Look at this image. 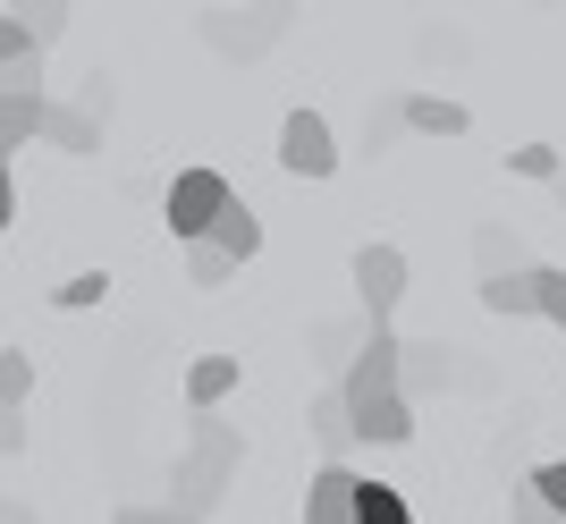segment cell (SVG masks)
<instances>
[{
	"label": "cell",
	"instance_id": "cell-13",
	"mask_svg": "<svg viewBox=\"0 0 566 524\" xmlns=\"http://www.w3.org/2000/svg\"><path fill=\"white\" fill-rule=\"evenodd\" d=\"M355 524H415L398 482H355Z\"/></svg>",
	"mask_w": 566,
	"mask_h": 524
},
{
	"label": "cell",
	"instance_id": "cell-26",
	"mask_svg": "<svg viewBox=\"0 0 566 524\" xmlns=\"http://www.w3.org/2000/svg\"><path fill=\"white\" fill-rule=\"evenodd\" d=\"M507 169H516V178H558V144H516Z\"/></svg>",
	"mask_w": 566,
	"mask_h": 524
},
{
	"label": "cell",
	"instance_id": "cell-17",
	"mask_svg": "<svg viewBox=\"0 0 566 524\" xmlns=\"http://www.w3.org/2000/svg\"><path fill=\"white\" fill-rule=\"evenodd\" d=\"M25 398H34V356L0 347V415H25Z\"/></svg>",
	"mask_w": 566,
	"mask_h": 524
},
{
	"label": "cell",
	"instance_id": "cell-30",
	"mask_svg": "<svg viewBox=\"0 0 566 524\" xmlns=\"http://www.w3.org/2000/svg\"><path fill=\"white\" fill-rule=\"evenodd\" d=\"M507 524H558V516H549V507H542V500H533V491L516 482V491H507Z\"/></svg>",
	"mask_w": 566,
	"mask_h": 524
},
{
	"label": "cell",
	"instance_id": "cell-33",
	"mask_svg": "<svg viewBox=\"0 0 566 524\" xmlns=\"http://www.w3.org/2000/svg\"><path fill=\"white\" fill-rule=\"evenodd\" d=\"M18 220V178H9V161H0V229Z\"/></svg>",
	"mask_w": 566,
	"mask_h": 524
},
{
	"label": "cell",
	"instance_id": "cell-10",
	"mask_svg": "<svg viewBox=\"0 0 566 524\" xmlns=\"http://www.w3.org/2000/svg\"><path fill=\"white\" fill-rule=\"evenodd\" d=\"M482 313H499V322H533V313H542V296H533V271L482 280Z\"/></svg>",
	"mask_w": 566,
	"mask_h": 524
},
{
	"label": "cell",
	"instance_id": "cell-22",
	"mask_svg": "<svg viewBox=\"0 0 566 524\" xmlns=\"http://www.w3.org/2000/svg\"><path fill=\"white\" fill-rule=\"evenodd\" d=\"M524 491H533V500L566 524V457H558V465H533V474H524Z\"/></svg>",
	"mask_w": 566,
	"mask_h": 524
},
{
	"label": "cell",
	"instance_id": "cell-6",
	"mask_svg": "<svg viewBox=\"0 0 566 524\" xmlns=\"http://www.w3.org/2000/svg\"><path fill=\"white\" fill-rule=\"evenodd\" d=\"M457 381H465L457 347H440V338H398V389H406V406L440 398V389H457Z\"/></svg>",
	"mask_w": 566,
	"mask_h": 524
},
{
	"label": "cell",
	"instance_id": "cell-23",
	"mask_svg": "<svg viewBox=\"0 0 566 524\" xmlns=\"http://www.w3.org/2000/svg\"><path fill=\"white\" fill-rule=\"evenodd\" d=\"M187 280L195 287H220V280H237V262L220 254V245H187Z\"/></svg>",
	"mask_w": 566,
	"mask_h": 524
},
{
	"label": "cell",
	"instance_id": "cell-20",
	"mask_svg": "<svg viewBox=\"0 0 566 524\" xmlns=\"http://www.w3.org/2000/svg\"><path fill=\"white\" fill-rule=\"evenodd\" d=\"M364 338H373L364 322H322V331H313V356H322V364H355Z\"/></svg>",
	"mask_w": 566,
	"mask_h": 524
},
{
	"label": "cell",
	"instance_id": "cell-24",
	"mask_svg": "<svg viewBox=\"0 0 566 524\" xmlns=\"http://www.w3.org/2000/svg\"><path fill=\"white\" fill-rule=\"evenodd\" d=\"M533 296H542V322H558V331H566V271L533 262Z\"/></svg>",
	"mask_w": 566,
	"mask_h": 524
},
{
	"label": "cell",
	"instance_id": "cell-5",
	"mask_svg": "<svg viewBox=\"0 0 566 524\" xmlns=\"http://www.w3.org/2000/svg\"><path fill=\"white\" fill-rule=\"evenodd\" d=\"M280 169L287 178H338V136L322 111H287L280 119Z\"/></svg>",
	"mask_w": 566,
	"mask_h": 524
},
{
	"label": "cell",
	"instance_id": "cell-12",
	"mask_svg": "<svg viewBox=\"0 0 566 524\" xmlns=\"http://www.w3.org/2000/svg\"><path fill=\"white\" fill-rule=\"evenodd\" d=\"M406 127H423V136H465V102H449V94H406Z\"/></svg>",
	"mask_w": 566,
	"mask_h": 524
},
{
	"label": "cell",
	"instance_id": "cell-25",
	"mask_svg": "<svg viewBox=\"0 0 566 524\" xmlns=\"http://www.w3.org/2000/svg\"><path fill=\"white\" fill-rule=\"evenodd\" d=\"M69 18H76V9H18V25L34 34V51H51V43H60V34H69Z\"/></svg>",
	"mask_w": 566,
	"mask_h": 524
},
{
	"label": "cell",
	"instance_id": "cell-9",
	"mask_svg": "<svg viewBox=\"0 0 566 524\" xmlns=\"http://www.w3.org/2000/svg\"><path fill=\"white\" fill-rule=\"evenodd\" d=\"M229 389H237V356H195L187 364V406H195V415H212Z\"/></svg>",
	"mask_w": 566,
	"mask_h": 524
},
{
	"label": "cell",
	"instance_id": "cell-7",
	"mask_svg": "<svg viewBox=\"0 0 566 524\" xmlns=\"http://www.w3.org/2000/svg\"><path fill=\"white\" fill-rule=\"evenodd\" d=\"M355 465H322V474L305 482V524H355Z\"/></svg>",
	"mask_w": 566,
	"mask_h": 524
},
{
	"label": "cell",
	"instance_id": "cell-27",
	"mask_svg": "<svg viewBox=\"0 0 566 524\" xmlns=\"http://www.w3.org/2000/svg\"><path fill=\"white\" fill-rule=\"evenodd\" d=\"M111 102H118V94H111V76H102V69L85 76V85H76V111H85V119H94V127L111 119Z\"/></svg>",
	"mask_w": 566,
	"mask_h": 524
},
{
	"label": "cell",
	"instance_id": "cell-3",
	"mask_svg": "<svg viewBox=\"0 0 566 524\" xmlns=\"http://www.w3.org/2000/svg\"><path fill=\"white\" fill-rule=\"evenodd\" d=\"M237 203V187L220 178V169H178L169 178V238H187V245H203L212 238V220Z\"/></svg>",
	"mask_w": 566,
	"mask_h": 524
},
{
	"label": "cell",
	"instance_id": "cell-1",
	"mask_svg": "<svg viewBox=\"0 0 566 524\" xmlns=\"http://www.w3.org/2000/svg\"><path fill=\"white\" fill-rule=\"evenodd\" d=\"M338 406H347V431L373 440V449L415 440V406H406V389H398V331H373L355 347L347 381H338Z\"/></svg>",
	"mask_w": 566,
	"mask_h": 524
},
{
	"label": "cell",
	"instance_id": "cell-29",
	"mask_svg": "<svg viewBox=\"0 0 566 524\" xmlns=\"http://www.w3.org/2000/svg\"><path fill=\"white\" fill-rule=\"evenodd\" d=\"M0 94H25V102H43V60H18V69H0Z\"/></svg>",
	"mask_w": 566,
	"mask_h": 524
},
{
	"label": "cell",
	"instance_id": "cell-28",
	"mask_svg": "<svg viewBox=\"0 0 566 524\" xmlns=\"http://www.w3.org/2000/svg\"><path fill=\"white\" fill-rule=\"evenodd\" d=\"M18 60H43V51H34V34L18 18H0V69H18Z\"/></svg>",
	"mask_w": 566,
	"mask_h": 524
},
{
	"label": "cell",
	"instance_id": "cell-14",
	"mask_svg": "<svg viewBox=\"0 0 566 524\" xmlns=\"http://www.w3.org/2000/svg\"><path fill=\"white\" fill-rule=\"evenodd\" d=\"M34 127H43V102H25V94H0V161H9L18 144H34Z\"/></svg>",
	"mask_w": 566,
	"mask_h": 524
},
{
	"label": "cell",
	"instance_id": "cell-32",
	"mask_svg": "<svg viewBox=\"0 0 566 524\" xmlns=\"http://www.w3.org/2000/svg\"><path fill=\"white\" fill-rule=\"evenodd\" d=\"M25 449V415H0V457H18Z\"/></svg>",
	"mask_w": 566,
	"mask_h": 524
},
{
	"label": "cell",
	"instance_id": "cell-18",
	"mask_svg": "<svg viewBox=\"0 0 566 524\" xmlns=\"http://www.w3.org/2000/svg\"><path fill=\"white\" fill-rule=\"evenodd\" d=\"M203 34H212L220 51H262L280 43V18H254V25H229V18H203Z\"/></svg>",
	"mask_w": 566,
	"mask_h": 524
},
{
	"label": "cell",
	"instance_id": "cell-15",
	"mask_svg": "<svg viewBox=\"0 0 566 524\" xmlns=\"http://www.w3.org/2000/svg\"><path fill=\"white\" fill-rule=\"evenodd\" d=\"M473 262H482V280H507V271H524L516 262V229H473Z\"/></svg>",
	"mask_w": 566,
	"mask_h": 524
},
{
	"label": "cell",
	"instance_id": "cell-8",
	"mask_svg": "<svg viewBox=\"0 0 566 524\" xmlns=\"http://www.w3.org/2000/svg\"><path fill=\"white\" fill-rule=\"evenodd\" d=\"M34 136H51L60 153H76V161H85V153H102V127L85 119L76 102H43V127H34Z\"/></svg>",
	"mask_w": 566,
	"mask_h": 524
},
{
	"label": "cell",
	"instance_id": "cell-34",
	"mask_svg": "<svg viewBox=\"0 0 566 524\" xmlns=\"http://www.w3.org/2000/svg\"><path fill=\"white\" fill-rule=\"evenodd\" d=\"M0 524H34V507H25V500H0Z\"/></svg>",
	"mask_w": 566,
	"mask_h": 524
},
{
	"label": "cell",
	"instance_id": "cell-21",
	"mask_svg": "<svg viewBox=\"0 0 566 524\" xmlns=\"http://www.w3.org/2000/svg\"><path fill=\"white\" fill-rule=\"evenodd\" d=\"M102 296H111V271H76V280L51 287V305H60V313H85V305H102Z\"/></svg>",
	"mask_w": 566,
	"mask_h": 524
},
{
	"label": "cell",
	"instance_id": "cell-4",
	"mask_svg": "<svg viewBox=\"0 0 566 524\" xmlns=\"http://www.w3.org/2000/svg\"><path fill=\"white\" fill-rule=\"evenodd\" d=\"M355 305H364V331H389L406 305V254L398 245H364L355 254Z\"/></svg>",
	"mask_w": 566,
	"mask_h": 524
},
{
	"label": "cell",
	"instance_id": "cell-11",
	"mask_svg": "<svg viewBox=\"0 0 566 524\" xmlns=\"http://www.w3.org/2000/svg\"><path fill=\"white\" fill-rule=\"evenodd\" d=\"M203 245H220L229 262H254V254H262V220L245 212V203H229V212L212 220V238H203Z\"/></svg>",
	"mask_w": 566,
	"mask_h": 524
},
{
	"label": "cell",
	"instance_id": "cell-31",
	"mask_svg": "<svg viewBox=\"0 0 566 524\" xmlns=\"http://www.w3.org/2000/svg\"><path fill=\"white\" fill-rule=\"evenodd\" d=\"M111 524H195V516H178V507H118Z\"/></svg>",
	"mask_w": 566,
	"mask_h": 524
},
{
	"label": "cell",
	"instance_id": "cell-16",
	"mask_svg": "<svg viewBox=\"0 0 566 524\" xmlns=\"http://www.w3.org/2000/svg\"><path fill=\"white\" fill-rule=\"evenodd\" d=\"M313 440H322V449H331V465H347V406H338V389H322V398H313Z\"/></svg>",
	"mask_w": 566,
	"mask_h": 524
},
{
	"label": "cell",
	"instance_id": "cell-2",
	"mask_svg": "<svg viewBox=\"0 0 566 524\" xmlns=\"http://www.w3.org/2000/svg\"><path fill=\"white\" fill-rule=\"evenodd\" d=\"M237 465H245V440H237V423H220V415H195V440L187 457H178V474H169V507L178 516H212L220 491L237 482Z\"/></svg>",
	"mask_w": 566,
	"mask_h": 524
},
{
	"label": "cell",
	"instance_id": "cell-19",
	"mask_svg": "<svg viewBox=\"0 0 566 524\" xmlns=\"http://www.w3.org/2000/svg\"><path fill=\"white\" fill-rule=\"evenodd\" d=\"M398 127H406V94H380L373 111H364V153H389Z\"/></svg>",
	"mask_w": 566,
	"mask_h": 524
}]
</instances>
